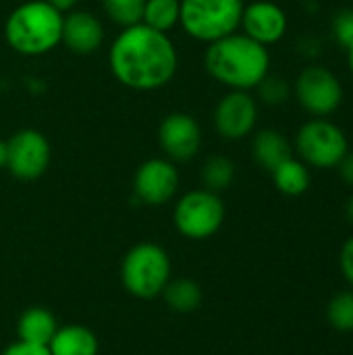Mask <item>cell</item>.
<instances>
[{"instance_id": "9", "label": "cell", "mask_w": 353, "mask_h": 355, "mask_svg": "<svg viewBox=\"0 0 353 355\" xmlns=\"http://www.w3.org/2000/svg\"><path fill=\"white\" fill-rule=\"evenodd\" d=\"M295 96L310 114L329 116L341 106L343 87L333 71L320 64H310L295 81Z\"/></svg>"}, {"instance_id": "24", "label": "cell", "mask_w": 353, "mask_h": 355, "mask_svg": "<svg viewBox=\"0 0 353 355\" xmlns=\"http://www.w3.org/2000/svg\"><path fill=\"white\" fill-rule=\"evenodd\" d=\"M256 87H258V92H260V98H262L266 104H270V106L283 104V102L289 98V92H291L289 83H287L283 77H270V75H266Z\"/></svg>"}, {"instance_id": "29", "label": "cell", "mask_w": 353, "mask_h": 355, "mask_svg": "<svg viewBox=\"0 0 353 355\" xmlns=\"http://www.w3.org/2000/svg\"><path fill=\"white\" fill-rule=\"evenodd\" d=\"M46 2H50L56 10H60V12H64V10H71V8H75V4L79 2V0H46Z\"/></svg>"}, {"instance_id": "16", "label": "cell", "mask_w": 353, "mask_h": 355, "mask_svg": "<svg viewBox=\"0 0 353 355\" xmlns=\"http://www.w3.org/2000/svg\"><path fill=\"white\" fill-rule=\"evenodd\" d=\"M52 355H98L96 335L81 324H67L48 343Z\"/></svg>"}, {"instance_id": "23", "label": "cell", "mask_w": 353, "mask_h": 355, "mask_svg": "<svg viewBox=\"0 0 353 355\" xmlns=\"http://www.w3.org/2000/svg\"><path fill=\"white\" fill-rule=\"evenodd\" d=\"M102 4L110 21H114L117 25L125 29V27L141 23L146 0H102Z\"/></svg>"}, {"instance_id": "1", "label": "cell", "mask_w": 353, "mask_h": 355, "mask_svg": "<svg viewBox=\"0 0 353 355\" xmlns=\"http://www.w3.org/2000/svg\"><path fill=\"white\" fill-rule=\"evenodd\" d=\"M108 64L119 83L137 92L164 87L177 73V50L171 37L144 23L125 27L110 46Z\"/></svg>"}, {"instance_id": "17", "label": "cell", "mask_w": 353, "mask_h": 355, "mask_svg": "<svg viewBox=\"0 0 353 355\" xmlns=\"http://www.w3.org/2000/svg\"><path fill=\"white\" fill-rule=\"evenodd\" d=\"M56 331H58L56 318L46 308L25 310L19 318V324H17V333H19L21 341L33 343V345H44V347H48V343L52 341Z\"/></svg>"}, {"instance_id": "7", "label": "cell", "mask_w": 353, "mask_h": 355, "mask_svg": "<svg viewBox=\"0 0 353 355\" xmlns=\"http://www.w3.org/2000/svg\"><path fill=\"white\" fill-rule=\"evenodd\" d=\"M225 220V204L210 189H193L175 206V227L189 239L212 237Z\"/></svg>"}, {"instance_id": "26", "label": "cell", "mask_w": 353, "mask_h": 355, "mask_svg": "<svg viewBox=\"0 0 353 355\" xmlns=\"http://www.w3.org/2000/svg\"><path fill=\"white\" fill-rule=\"evenodd\" d=\"M339 266L347 283L353 287V235L343 243L341 254H339Z\"/></svg>"}, {"instance_id": "27", "label": "cell", "mask_w": 353, "mask_h": 355, "mask_svg": "<svg viewBox=\"0 0 353 355\" xmlns=\"http://www.w3.org/2000/svg\"><path fill=\"white\" fill-rule=\"evenodd\" d=\"M2 355H52L48 347L44 345H33V343H25V341H17L12 345H8Z\"/></svg>"}, {"instance_id": "3", "label": "cell", "mask_w": 353, "mask_h": 355, "mask_svg": "<svg viewBox=\"0 0 353 355\" xmlns=\"http://www.w3.org/2000/svg\"><path fill=\"white\" fill-rule=\"evenodd\" d=\"M62 12L46 0L19 4L4 23L8 46L25 56H40L60 44Z\"/></svg>"}, {"instance_id": "31", "label": "cell", "mask_w": 353, "mask_h": 355, "mask_svg": "<svg viewBox=\"0 0 353 355\" xmlns=\"http://www.w3.org/2000/svg\"><path fill=\"white\" fill-rule=\"evenodd\" d=\"M347 58H350V69H352L353 73V44L347 48Z\"/></svg>"}, {"instance_id": "10", "label": "cell", "mask_w": 353, "mask_h": 355, "mask_svg": "<svg viewBox=\"0 0 353 355\" xmlns=\"http://www.w3.org/2000/svg\"><path fill=\"white\" fill-rule=\"evenodd\" d=\"M258 121L256 100L241 89H231L214 110V127L225 139L248 137Z\"/></svg>"}, {"instance_id": "22", "label": "cell", "mask_w": 353, "mask_h": 355, "mask_svg": "<svg viewBox=\"0 0 353 355\" xmlns=\"http://www.w3.org/2000/svg\"><path fill=\"white\" fill-rule=\"evenodd\" d=\"M329 324L339 333H353V291H339L327 306Z\"/></svg>"}, {"instance_id": "6", "label": "cell", "mask_w": 353, "mask_h": 355, "mask_svg": "<svg viewBox=\"0 0 353 355\" xmlns=\"http://www.w3.org/2000/svg\"><path fill=\"white\" fill-rule=\"evenodd\" d=\"M295 148L302 156V162L316 168H337V164L350 152L345 133L327 119L308 121L298 131Z\"/></svg>"}, {"instance_id": "28", "label": "cell", "mask_w": 353, "mask_h": 355, "mask_svg": "<svg viewBox=\"0 0 353 355\" xmlns=\"http://www.w3.org/2000/svg\"><path fill=\"white\" fill-rule=\"evenodd\" d=\"M337 171H339V177L353 187V152H347L345 156H343V160L337 164Z\"/></svg>"}, {"instance_id": "25", "label": "cell", "mask_w": 353, "mask_h": 355, "mask_svg": "<svg viewBox=\"0 0 353 355\" xmlns=\"http://www.w3.org/2000/svg\"><path fill=\"white\" fill-rule=\"evenodd\" d=\"M333 33H335V40L350 48L353 44V8H347V10H341L335 21H333Z\"/></svg>"}, {"instance_id": "13", "label": "cell", "mask_w": 353, "mask_h": 355, "mask_svg": "<svg viewBox=\"0 0 353 355\" xmlns=\"http://www.w3.org/2000/svg\"><path fill=\"white\" fill-rule=\"evenodd\" d=\"M241 27L248 37L254 42L268 46L279 42L287 31V15L285 10L268 0H258L243 6Z\"/></svg>"}, {"instance_id": "18", "label": "cell", "mask_w": 353, "mask_h": 355, "mask_svg": "<svg viewBox=\"0 0 353 355\" xmlns=\"http://www.w3.org/2000/svg\"><path fill=\"white\" fill-rule=\"evenodd\" d=\"M273 181L275 187L289 198H298L304 196L310 189V171L306 166V162L295 160L293 156L289 160H285L283 164H279L273 171Z\"/></svg>"}, {"instance_id": "15", "label": "cell", "mask_w": 353, "mask_h": 355, "mask_svg": "<svg viewBox=\"0 0 353 355\" xmlns=\"http://www.w3.org/2000/svg\"><path fill=\"white\" fill-rule=\"evenodd\" d=\"M252 154H254V160L262 168H266L270 173L279 164H283L285 160H289L293 156L291 154V144L277 129H262V131H258L254 141H252Z\"/></svg>"}, {"instance_id": "21", "label": "cell", "mask_w": 353, "mask_h": 355, "mask_svg": "<svg viewBox=\"0 0 353 355\" xmlns=\"http://www.w3.org/2000/svg\"><path fill=\"white\" fill-rule=\"evenodd\" d=\"M202 179L206 183V189L214 193L223 191L235 179V164L227 156H210L202 166Z\"/></svg>"}, {"instance_id": "4", "label": "cell", "mask_w": 353, "mask_h": 355, "mask_svg": "<svg viewBox=\"0 0 353 355\" xmlns=\"http://www.w3.org/2000/svg\"><path fill=\"white\" fill-rule=\"evenodd\" d=\"M241 15L243 0H181L179 23L193 40L212 44L235 33Z\"/></svg>"}, {"instance_id": "11", "label": "cell", "mask_w": 353, "mask_h": 355, "mask_svg": "<svg viewBox=\"0 0 353 355\" xmlns=\"http://www.w3.org/2000/svg\"><path fill=\"white\" fill-rule=\"evenodd\" d=\"M177 187H179V173L173 166V162L164 158L146 160L133 177L135 196L150 206L166 204L177 193Z\"/></svg>"}, {"instance_id": "32", "label": "cell", "mask_w": 353, "mask_h": 355, "mask_svg": "<svg viewBox=\"0 0 353 355\" xmlns=\"http://www.w3.org/2000/svg\"><path fill=\"white\" fill-rule=\"evenodd\" d=\"M0 166H4V141H0Z\"/></svg>"}, {"instance_id": "14", "label": "cell", "mask_w": 353, "mask_h": 355, "mask_svg": "<svg viewBox=\"0 0 353 355\" xmlns=\"http://www.w3.org/2000/svg\"><path fill=\"white\" fill-rule=\"evenodd\" d=\"M104 27L100 19L85 10H75L62 19V37L64 46L75 54H92L102 46Z\"/></svg>"}, {"instance_id": "2", "label": "cell", "mask_w": 353, "mask_h": 355, "mask_svg": "<svg viewBox=\"0 0 353 355\" xmlns=\"http://www.w3.org/2000/svg\"><path fill=\"white\" fill-rule=\"evenodd\" d=\"M204 62L218 83L248 92L268 75L270 56L266 46L254 42L246 33H231L208 46Z\"/></svg>"}, {"instance_id": "19", "label": "cell", "mask_w": 353, "mask_h": 355, "mask_svg": "<svg viewBox=\"0 0 353 355\" xmlns=\"http://www.w3.org/2000/svg\"><path fill=\"white\" fill-rule=\"evenodd\" d=\"M181 17V0H146L141 23L166 33L179 23Z\"/></svg>"}, {"instance_id": "20", "label": "cell", "mask_w": 353, "mask_h": 355, "mask_svg": "<svg viewBox=\"0 0 353 355\" xmlns=\"http://www.w3.org/2000/svg\"><path fill=\"white\" fill-rule=\"evenodd\" d=\"M162 295L175 312H193L202 304V289L189 279L169 281Z\"/></svg>"}, {"instance_id": "5", "label": "cell", "mask_w": 353, "mask_h": 355, "mask_svg": "<svg viewBox=\"0 0 353 355\" xmlns=\"http://www.w3.org/2000/svg\"><path fill=\"white\" fill-rule=\"evenodd\" d=\"M125 289L141 300L162 295L171 281V260L156 243H139L131 248L121 266Z\"/></svg>"}, {"instance_id": "8", "label": "cell", "mask_w": 353, "mask_h": 355, "mask_svg": "<svg viewBox=\"0 0 353 355\" xmlns=\"http://www.w3.org/2000/svg\"><path fill=\"white\" fill-rule=\"evenodd\" d=\"M50 144L35 129H21L4 141V166L15 179L35 181L50 166Z\"/></svg>"}, {"instance_id": "12", "label": "cell", "mask_w": 353, "mask_h": 355, "mask_svg": "<svg viewBox=\"0 0 353 355\" xmlns=\"http://www.w3.org/2000/svg\"><path fill=\"white\" fill-rule=\"evenodd\" d=\"M158 141L162 152L177 162L191 160L202 146V131L193 116L185 112L169 114L158 129Z\"/></svg>"}, {"instance_id": "30", "label": "cell", "mask_w": 353, "mask_h": 355, "mask_svg": "<svg viewBox=\"0 0 353 355\" xmlns=\"http://www.w3.org/2000/svg\"><path fill=\"white\" fill-rule=\"evenodd\" d=\"M345 214H347V218H350V223L353 225V196L347 200V206H345Z\"/></svg>"}]
</instances>
